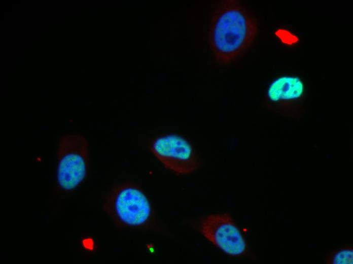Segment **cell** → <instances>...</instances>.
<instances>
[{
	"label": "cell",
	"mask_w": 353,
	"mask_h": 264,
	"mask_svg": "<svg viewBox=\"0 0 353 264\" xmlns=\"http://www.w3.org/2000/svg\"><path fill=\"white\" fill-rule=\"evenodd\" d=\"M255 18L237 1L219 4L210 19L208 41L216 60L227 64L241 55L257 36Z\"/></svg>",
	"instance_id": "obj_1"
},
{
	"label": "cell",
	"mask_w": 353,
	"mask_h": 264,
	"mask_svg": "<svg viewBox=\"0 0 353 264\" xmlns=\"http://www.w3.org/2000/svg\"><path fill=\"white\" fill-rule=\"evenodd\" d=\"M103 210L121 228H144L152 222L153 212L143 190L135 184L114 185L107 195Z\"/></svg>",
	"instance_id": "obj_2"
},
{
	"label": "cell",
	"mask_w": 353,
	"mask_h": 264,
	"mask_svg": "<svg viewBox=\"0 0 353 264\" xmlns=\"http://www.w3.org/2000/svg\"><path fill=\"white\" fill-rule=\"evenodd\" d=\"M87 139L79 134H68L60 139L57 150V181L65 192L75 190L86 178L89 164Z\"/></svg>",
	"instance_id": "obj_3"
},
{
	"label": "cell",
	"mask_w": 353,
	"mask_h": 264,
	"mask_svg": "<svg viewBox=\"0 0 353 264\" xmlns=\"http://www.w3.org/2000/svg\"><path fill=\"white\" fill-rule=\"evenodd\" d=\"M304 83L294 75L280 76L268 86L265 94V108L273 113L293 120H300L306 101Z\"/></svg>",
	"instance_id": "obj_4"
},
{
	"label": "cell",
	"mask_w": 353,
	"mask_h": 264,
	"mask_svg": "<svg viewBox=\"0 0 353 264\" xmlns=\"http://www.w3.org/2000/svg\"><path fill=\"white\" fill-rule=\"evenodd\" d=\"M150 149L168 170L176 175H188L196 171L200 161L191 143L176 134H166L154 139Z\"/></svg>",
	"instance_id": "obj_5"
},
{
	"label": "cell",
	"mask_w": 353,
	"mask_h": 264,
	"mask_svg": "<svg viewBox=\"0 0 353 264\" xmlns=\"http://www.w3.org/2000/svg\"><path fill=\"white\" fill-rule=\"evenodd\" d=\"M198 229L209 242L233 256L246 254L248 248L240 230L228 214H216L202 219Z\"/></svg>",
	"instance_id": "obj_6"
},
{
	"label": "cell",
	"mask_w": 353,
	"mask_h": 264,
	"mask_svg": "<svg viewBox=\"0 0 353 264\" xmlns=\"http://www.w3.org/2000/svg\"><path fill=\"white\" fill-rule=\"evenodd\" d=\"M327 264H352L353 247L346 246L331 252L325 258Z\"/></svg>",
	"instance_id": "obj_7"
}]
</instances>
